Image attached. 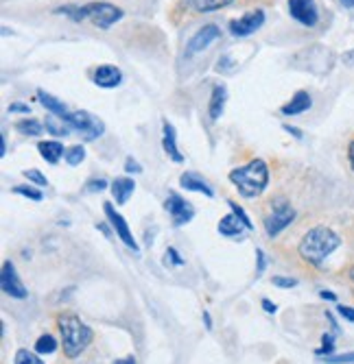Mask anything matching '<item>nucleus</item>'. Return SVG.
I'll use <instances>...</instances> for the list:
<instances>
[{"instance_id":"1","label":"nucleus","mask_w":354,"mask_h":364,"mask_svg":"<svg viewBox=\"0 0 354 364\" xmlns=\"http://www.w3.org/2000/svg\"><path fill=\"white\" fill-rule=\"evenodd\" d=\"M341 247V236L326 225L311 227L298 245L300 258L311 266H321Z\"/></svg>"},{"instance_id":"2","label":"nucleus","mask_w":354,"mask_h":364,"mask_svg":"<svg viewBox=\"0 0 354 364\" xmlns=\"http://www.w3.org/2000/svg\"><path fill=\"white\" fill-rule=\"evenodd\" d=\"M57 329H59V336H62L64 355L70 360L79 358L95 341V331L73 312H64L57 316Z\"/></svg>"},{"instance_id":"3","label":"nucleus","mask_w":354,"mask_h":364,"mask_svg":"<svg viewBox=\"0 0 354 364\" xmlns=\"http://www.w3.org/2000/svg\"><path fill=\"white\" fill-rule=\"evenodd\" d=\"M230 181L241 197L256 199L269 186V166L264 160H252L245 166L230 170Z\"/></svg>"},{"instance_id":"4","label":"nucleus","mask_w":354,"mask_h":364,"mask_svg":"<svg viewBox=\"0 0 354 364\" xmlns=\"http://www.w3.org/2000/svg\"><path fill=\"white\" fill-rule=\"evenodd\" d=\"M57 13H64L73 22L90 20L97 28H103V31H107V28L114 26L116 22H121L125 16L121 7H116L112 3H90V5H83V7L66 5V7H59Z\"/></svg>"},{"instance_id":"5","label":"nucleus","mask_w":354,"mask_h":364,"mask_svg":"<svg viewBox=\"0 0 354 364\" xmlns=\"http://www.w3.org/2000/svg\"><path fill=\"white\" fill-rule=\"evenodd\" d=\"M293 221H295V207H293L286 199H274V201H272L269 214L262 219L264 233H267L269 238H276V236H280Z\"/></svg>"},{"instance_id":"6","label":"nucleus","mask_w":354,"mask_h":364,"mask_svg":"<svg viewBox=\"0 0 354 364\" xmlns=\"http://www.w3.org/2000/svg\"><path fill=\"white\" fill-rule=\"evenodd\" d=\"M66 123L87 142L99 140L105 133V123L101 118H97L95 114L79 109V111H68L66 114Z\"/></svg>"},{"instance_id":"7","label":"nucleus","mask_w":354,"mask_h":364,"mask_svg":"<svg viewBox=\"0 0 354 364\" xmlns=\"http://www.w3.org/2000/svg\"><path fill=\"white\" fill-rule=\"evenodd\" d=\"M103 214H105V219H107V223L112 225V229L116 231V236L121 238V242L127 247V249H132L134 253H138L140 251V247H138V242H136V238H134V233H132V229H129V225H127V221H125V216L121 214V211H116V207H114V203H103Z\"/></svg>"},{"instance_id":"8","label":"nucleus","mask_w":354,"mask_h":364,"mask_svg":"<svg viewBox=\"0 0 354 364\" xmlns=\"http://www.w3.org/2000/svg\"><path fill=\"white\" fill-rule=\"evenodd\" d=\"M164 209L168 211V216L173 221L175 227H182L188 225L195 219V207L177 192H168L166 201H164Z\"/></svg>"},{"instance_id":"9","label":"nucleus","mask_w":354,"mask_h":364,"mask_svg":"<svg viewBox=\"0 0 354 364\" xmlns=\"http://www.w3.org/2000/svg\"><path fill=\"white\" fill-rule=\"evenodd\" d=\"M264 20H267V16H264L262 9H252L245 16H241L239 20L230 22V33L234 38H250L264 24Z\"/></svg>"},{"instance_id":"10","label":"nucleus","mask_w":354,"mask_h":364,"mask_svg":"<svg viewBox=\"0 0 354 364\" xmlns=\"http://www.w3.org/2000/svg\"><path fill=\"white\" fill-rule=\"evenodd\" d=\"M289 13L306 28H313L319 22V7L315 0H289Z\"/></svg>"},{"instance_id":"11","label":"nucleus","mask_w":354,"mask_h":364,"mask_svg":"<svg viewBox=\"0 0 354 364\" xmlns=\"http://www.w3.org/2000/svg\"><path fill=\"white\" fill-rule=\"evenodd\" d=\"M0 288H3L5 294H9L11 299H26L28 290L24 288L22 280L18 277L16 266L7 260L3 262V270H0Z\"/></svg>"},{"instance_id":"12","label":"nucleus","mask_w":354,"mask_h":364,"mask_svg":"<svg viewBox=\"0 0 354 364\" xmlns=\"http://www.w3.org/2000/svg\"><path fill=\"white\" fill-rule=\"evenodd\" d=\"M221 38V28L217 24H203L199 31L188 40V46H186V57H193L201 50L208 48L213 42H217Z\"/></svg>"},{"instance_id":"13","label":"nucleus","mask_w":354,"mask_h":364,"mask_svg":"<svg viewBox=\"0 0 354 364\" xmlns=\"http://www.w3.org/2000/svg\"><path fill=\"white\" fill-rule=\"evenodd\" d=\"M92 83L103 87V89H114V87H118V85L123 83V70L112 66V64H103V66L95 68Z\"/></svg>"},{"instance_id":"14","label":"nucleus","mask_w":354,"mask_h":364,"mask_svg":"<svg viewBox=\"0 0 354 364\" xmlns=\"http://www.w3.org/2000/svg\"><path fill=\"white\" fill-rule=\"evenodd\" d=\"M162 148H164V153L168 155V160H173L175 164L184 162L182 150H180V146H177V131H175V127L168 123V120H162Z\"/></svg>"},{"instance_id":"15","label":"nucleus","mask_w":354,"mask_h":364,"mask_svg":"<svg viewBox=\"0 0 354 364\" xmlns=\"http://www.w3.org/2000/svg\"><path fill=\"white\" fill-rule=\"evenodd\" d=\"M180 186L184 190H188V192H199L205 199H215V190L210 188V184L201 175H197V172H191V170L188 172H182L180 175Z\"/></svg>"},{"instance_id":"16","label":"nucleus","mask_w":354,"mask_h":364,"mask_svg":"<svg viewBox=\"0 0 354 364\" xmlns=\"http://www.w3.org/2000/svg\"><path fill=\"white\" fill-rule=\"evenodd\" d=\"M313 107V99H311V94L306 92V89H298L293 96H291V101H286L282 107H280V114L282 116H300V114H304V111H309Z\"/></svg>"},{"instance_id":"17","label":"nucleus","mask_w":354,"mask_h":364,"mask_svg":"<svg viewBox=\"0 0 354 364\" xmlns=\"http://www.w3.org/2000/svg\"><path fill=\"white\" fill-rule=\"evenodd\" d=\"M134 190H136V181L132 177H116L109 184V192L116 205H125L134 194Z\"/></svg>"},{"instance_id":"18","label":"nucleus","mask_w":354,"mask_h":364,"mask_svg":"<svg viewBox=\"0 0 354 364\" xmlns=\"http://www.w3.org/2000/svg\"><path fill=\"white\" fill-rule=\"evenodd\" d=\"M225 103H227V87L223 83H215L213 94H210V103H208V118L213 120V123L223 116Z\"/></svg>"},{"instance_id":"19","label":"nucleus","mask_w":354,"mask_h":364,"mask_svg":"<svg viewBox=\"0 0 354 364\" xmlns=\"http://www.w3.org/2000/svg\"><path fill=\"white\" fill-rule=\"evenodd\" d=\"M217 229H219V233L221 236H225V238H232V240H243V236H245V231H250L239 219H236L234 214H227V216H223L221 221H219V225H217Z\"/></svg>"},{"instance_id":"20","label":"nucleus","mask_w":354,"mask_h":364,"mask_svg":"<svg viewBox=\"0 0 354 364\" xmlns=\"http://www.w3.org/2000/svg\"><path fill=\"white\" fill-rule=\"evenodd\" d=\"M38 153L42 155L44 162L48 164H59V160H62L66 155V150H64V144L62 142H57V140H44L38 144Z\"/></svg>"},{"instance_id":"21","label":"nucleus","mask_w":354,"mask_h":364,"mask_svg":"<svg viewBox=\"0 0 354 364\" xmlns=\"http://www.w3.org/2000/svg\"><path fill=\"white\" fill-rule=\"evenodd\" d=\"M38 101L42 103V107L48 111V114H55V116H62V118H66V114H68V107H66V103H62L57 96H53V94H48L46 89H38Z\"/></svg>"},{"instance_id":"22","label":"nucleus","mask_w":354,"mask_h":364,"mask_svg":"<svg viewBox=\"0 0 354 364\" xmlns=\"http://www.w3.org/2000/svg\"><path fill=\"white\" fill-rule=\"evenodd\" d=\"M44 127H46V131L50 133V136H55V138H66L68 133H70V125L66 123V118H62V116H55V114H48L46 118H44Z\"/></svg>"},{"instance_id":"23","label":"nucleus","mask_w":354,"mask_h":364,"mask_svg":"<svg viewBox=\"0 0 354 364\" xmlns=\"http://www.w3.org/2000/svg\"><path fill=\"white\" fill-rule=\"evenodd\" d=\"M16 127V131H20L22 136H28V138H38V136H42L44 133V123H40L38 118H31V116H26V118H22V120H18V123L14 125Z\"/></svg>"},{"instance_id":"24","label":"nucleus","mask_w":354,"mask_h":364,"mask_svg":"<svg viewBox=\"0 0 354 364\" xmlns=\"http://www.w3.org/2000/svg\"><path fill=\"white\" fill-rule=\"evenodd\" d=\"M234 0H191V7L197 11V13H213V11H219L227 5H232Z\"/></svg>"},{"instance_id":"25","label":"nucleus","mask_w":354,"mask_h":364,"mask_svg":"<svg viewBox=\"0 0 354 364\" xmlns=\"http://www.w3.org/2000/svg\"><path fill=\"white\" fill-rule=\"evenodd\" d=\"M57 347H59V343L50 336V333H42V336L36 341V351L40 355H50L57 351Z\"/></svg>"},{"instance_id":"26","label":"nucleus","mask_w":354,"mask_h":364,"mask_svg":"<svg viewBox=\"0 0 354 364\" xmlns=\"http://www.w3.org/2000/svg\"><path fill=\"white\" fill-rule=\"evenodd\" d=\"M14 364H46L38 351H28V349H18L14 355Z\"/></svg>"},{"instance_id":"27","label":"nucleus","mask_w":354,"mask_h":364,"mask_svg":"<svg viewBox=\"0 0 354 364\" xmlns=\"http://www.w3.org/2000/svg\"><path fill=\"white\" fill-rule=\"evenodd\" d=\"M11 192H14V194H20V197H24V199H31V201H42V199H44L42 190H40L38 186H33V184H22V186H16Z\"/></svg>"},{"instance_id":"28","label":"nucleus","mask_w":354,"mask_h":364,"mask_svg":"<svg viewBox=\"0 0 354 364\" xmlns=\"http://www.w3.org/2000/svg\"><path fill=\"white\" fill-rule=\"evenodd\" d=\"M64 160H66V164H68V166H79V164L85 160V148H83L81 144L68 146V148H66Z\"/></svg>"},{"instance_id":"29","label":"nucleus","mask_w":354,"mask_h":364,"mask_svg":"<svg viewBox=\"0 0 354 364\" xmlns=\"http://www.w3.org/2000/svg\"><path fill=\"white\" fill-rule=\"evenodd\" d=\"M227 205H230V209H232V214L236 216V219H239L250 231H254V223H252V219H250V214H247V211L239 205V203H236V201H227Z\"/></svg>"},{"instance_id":"30","label":"nucleus","mask_w":354,"mask_h":364,"mask_svg":"<svg viewBox=\"0 0 354 364\" xmlns=\"http://www.w3.org/2000/svg\"><path fill=\"white\" fill-rule=\"evenodd\" d=\"M22 177L28 181V184H33V186H38V188H46V186H48L46 175H42V172L36 170V168H31V170H22Z\"/></svg>"},{"instance_id":"31","label":"nucleus","mask_w":354,"mask_h":364,"mask_svg":"<svg viewBox=\"0 0 354 364\" xmlns=\"http://www.w3.org/2000/svg\"><path fill=\"white\" fill-rule=\"evenodd\" d=\"M335 353V333H323L321 336V347L315 349V355H333Z\"/></svg>"},{"instance_id":"32","label":"nucleus","mask_w":354,"mask_h":364,"mask_svg":"<svg viewBox=\"0 0 354 364\" xmlns=\"http://www.w3.org/2000/svg\"><path fill=\"white\" fill-rule=\"evenodd\" d=\"M162 262H164V266H184V264H186V260L180 255V251H177L175 247H168V249H166Z\"/></svg>"},{"instance_id":"33","label":"nucleus","mask_w":354,"mask_h":364,"mask_svg":"<svg viewBox=\"0 0 354 364\" xmlns=\"http://www.w3.org/2000/svg\"><path fill=\"white\" fill-rule=\"evenodd\" d=\"M326 364H354V351H345V353H333L321 358Z\"/></svg>"},{"instance_id":"34","label":"nucleus","mask_w":354,"mask_h":364,"mask_svg":"<svg viewBox=\"0 0 354 364\" xmlns=\"http://www.w3.org/2000/svg\"><path fill=\"white\" fill-rule=\"evenodd\" d=\"M272 284H274L276 288L289 290V288H295V286H298V280H295V277H284V275H274V277H272Z\"/></svg>"},{"instance_id":"35","label":"nucleus","mask_w":354,"mask_h":364,"mask_svg":"<svg viewBox=\"0 0 354 364\" xmlns=\"http://www.w3.org/2000/svg\"><path fill=\"white\" fill-rule=\"evenodd\" d=\"M109 188V181L107 179H103V177H99V179H90L87 181V186H85V190L87 192H103V190H107Z\"/></svg>"},{"instance_id":"36","label":"nucleus","mask_w":354,"mask_h":364,"mask_svg":"<svg viewBox=\"0 0 354 364\" xmlns=\"http://www.w3.org/2000/svg\"><path fill=\"white\" fill-rule=\"evenodd\" d=\"M264 268H267V258H264L262 249H256V277H260Z\"/></svg>"},{"instance_id":"37","label":"nucleus","mask_w":354,"mask_h":364,"mask_svg":"<svg viewBox=\"0 0 354 364\" xmlns=\"http://www.w3.org/2000/svg\"><path fill=\"white\" fill-rule=\"evenodd\" d=\"M125 170H127L129 175H140V172H142V166H140L132 155H129V158L125 160Z\"/></svg>"},{"instance_id":"38","label":"nucleus","mask_w":354,"mask_h":364,"mask_svg":"<svg viewBox=\"0 0 354 364\" xmlns=\"http://www.w3.org/2000/svg\"><path fill=\"white\" fill-rule=\"evenodd\" d=\"M337 312H339V316H343L348 323H354V308H348V306H339L337 303Z\"/></svg>"},{"instance_id":"39","label":"nucleus","mask_w":354,"mask_h":364,"mask_svg":"<svg viewBox=\"0 0 354 364\" xmlns=\"http://www.w3.org/2000/svg\"><path fill=\"white\" fill-rule=\"evenodd\" d=\"M260 306H262L264 312H269V314H276V312H278V306H276V303H274L272 299H267V297H262V299H260Z\"/></svg>"},{"instance_id":"40","label":"nucleus","mask_w":354,"mask_h":364,"mask_svg":"<svg viewBox=\"0 0 354 364\" xmlns=\"http://www.w3.org/2000/svg\"><path fill=\"white\" fill-rule=\"evenodd\" d=\"M9 114H31V107H28L26 103H11Z\"/></svg>"},{"instance_id":"41","label":"nucleus","mask_w":354,"mask_h":364,"mask_svg":"<svg viewBox=\"0 0 354 364\" xmlns=\"http://www.w3.org/2000/svg\"><path fill=\"white\" fill-rule=\"evenodd\" d=\"M282 129H284V131H286L289 136H293V138H298V140H302V138H304V136H302V131H300L298 127H291V125H284Z\"/></svg>"},{"instance_id":"42","label":"nucleus","mask_w":354,"mask_h":364,"mask_svg":"<svg viewBox=\"0 0 354 364\" xmlns=\"http://www.w3.org/2000/svg\"><path fill=\"white\" fill-rule=\"evenodd\" d=\"M319 297L323 301H331V303H337V294L333 290H319Z\"/></svg>"},{"instance_id":"43","label":"nucleus","mask_w":354,"mask_h":364,"mask_svg":"<svg viewBox=\"0 0 354 364\" xmlns=\"http://www.w3.org/2000/svg\"><path fill=\"white\" fill-rule=\"evenodd\" d=\"M348 162H350V168H352V172H354V140L348 144Z\"/></svg>"},{"instance_id":"44","label":"nucleus","mask_w":354,"mask_h":364,"mask_svg":"<svg viewBox=\"0 0 354 364\" xmlns=\"http://www.w3.org/2000/svg\"><path fill=\"white\" fill-rule=\"evenodd\" d=\"M203 323H205V329L213 331V316H210L208 310H203Z\"/></svg>"},{"instance_id":"45","label":"nucleus","mask_w":354,"mask_h":364,"mask_svg":"<svg viewBox=\"0 0 354 364\" xmlns=\"http://www.w3.org/2000/svg\"><path fill=\"white\" fill-rule=\"evenodd\" d=\"M112 364H136V358H134V355H125V358H118V360H114Z\"/></svg>"},{"instance_id":"46","label":"nucleus","mask_w":354,"mask_h":364,"mask_svg":"<svg viewBox=\"0 0 354 364\" xmlns=\"http://www.w3.org/2000/svg\"><path fill=\"white\" fill-rule=\"evenodd\" d=\"M343 64L345 66H354V50H350V53L343 55Z\"/></svg>"},{"instance_id":"47","label":"nucleus","mask_w":354,"mask_h":364,"mask_svg":"<svg viewBox=\"0 0 354 364\" xmlns=\"http://www.w3.org/2000/svg\"><path fill=\"white\" fill-rule=\"evenodd\" d=\"M97 229H101V231L105 233V238H112V231H109V227H107L105 223H99V225H97Z\"/></svg>"},{"instance_id":"48","label":"nucleus","mask_w":354,"mask_h":364,"mask_svg":"<svg viewBox=\"0 0 354 364\" xmlns=\"http://www.w3.org/2000/svg\"><path fill=\"white\" fill-rule=\"evenodd\" d=\"M348 280H350V284H352V292H354V264L348 268Z\"/></svg>"},{"instance_id":"49","label":"nucleus","mask_w":354,"mask_h":364,"mask_svg":"<svg viewBox=\"0 0 354 364\" xmlns=\"http://www.w3.org/2000/svg\"><path fill=\"white\" fill-rule=\"evenodd\" d=\"M339 3H341L345 9H354V0H339Z\"/></svg>"}]
</instances>
